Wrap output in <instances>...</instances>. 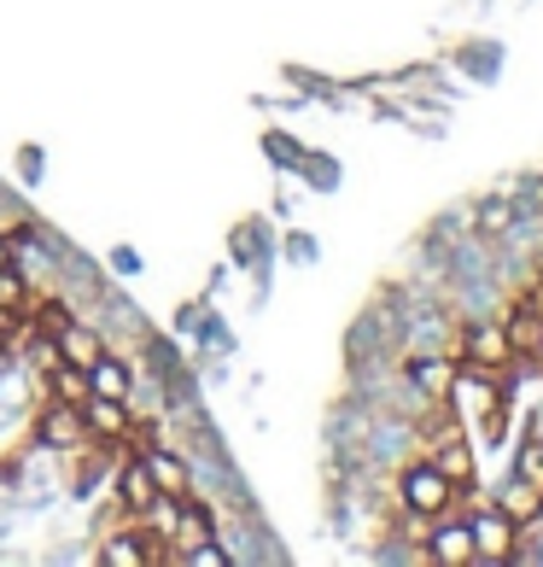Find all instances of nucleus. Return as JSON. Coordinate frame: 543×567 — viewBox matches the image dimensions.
<instances>
[{
    "mask_svg": "<svg viewBox=\"0 0 543 567\" xmlns=\"http://www.w3.org/2000/svg\"><path fill=\"white\" fill-rule=\"evenodd\" d=\"M450 497H456V486L445 480V468H438V462H415V468H404V509H409L415 520L445 515Z\"/></svg>",
    "mask_w": 543,
    "mask_h": 567,
    "instance_id": "f257e3e1",
    "label": "nucleus"
},
{
    "mask_svg": "<svg viewBox=\"0 0 543 567\" xmlns=\"http://www.w3.org/2000/svg\"><path fill=\"white\" fill-rule=\"evenodd\" d=\"M468 533H473V556H479V561H503V556L514 550V520H509L503 509H479V515L468 520Z\"/></svg>",
    "mask_w": 543,
    "mask_h": 567,
    "instance_id": "f03ea898",
    "label": "nucleus"
},
{
    "mask_svg": "<svg viewBox=\"0 0 543 567\" xmlns=\"http://www.w3.org/2000/svg\"><path fill=\"white\" fill-rule=\"evenodd\" d=\"M146 474H153V486L164 503H187V462L176 451H164V445H146Z\"/></svg>",
    "mask_w": 543,
    "mask_h": 567,
    "instance_id": "7ed1b4c3",
    "label": "nucleus"
},
{
    "mask_svg": "<svg viewBox=\"0 0 543 567\" xmlns=\"http://www.w3.org/2000/svg\"><path fill=\"white\" fill-rule=\"evenodd\" d=\"M509 357H514L509 328H497V322L468 328V363H473V369H497V363H509Z\"/></svg>",
    "mask_w": 543,
    "mask_h": 567,
    "instance_id": "20e7f679",
    "label": "nucleus"
},
{
    "mask_svg": "<svg viewBox=\"0 0 543 567\" xmlns=\"http://www.w3.org/2000/svg\"><path fill=\"white\" fill-rule=\"evenodd\" d=\"M76 410H82V427H94V433H106V439H117L123 427H129V404H123V398H100V392H88Z\"/></svg>",
    "mask_w": 543,
    "mask_h": 567,
    "instance_id": "39448f33",
    "label": "nucleus"
},
{
    "mask_svg": "<svg viewBox=\"0 0 543 567\" xmlns=\"http://www.w3.org/2000/svg\"><path fill=\"white\" fill-rule=\"evenodd\" d=\"M59 357H65V363L71 369H82V374H88L94 363H100V357H106V340H100V333H88V328H65V333H59Z\"/></svg>",
    "mask_w": 543,
    "mask_h": 567,
    "instance_id": "423d86ee",
    "label": "nucleus"
},
{
    "mask_svg": "<svg viewBox=\"0 0 543 567\" xmlns=\"http://www.w3.org/2000/svg\"><path fill=\"white\" fill-rule=\"evenodd\" d=\"M88 392H100V398H123V404H129V392H135L129 363H117V357L106 351V357H100V363L88 369Z\"/></svg>",
    "mask_w": 543,
    "mask_h": 567,
    "instance_id": "0eeeda50",
    "label": "nucleus"
},
{
    "mask_svg": "<svg viewBox=\"0 0 543 567\" xmlns=\"http://www.w3.org/2000/svg\"><path fill=\"white\" fill-rule=\"evenodd\" d=\"M497 509H503L514 527H520V520H537V515H543V492L532 486V480H509L503 497H497Z\"/></svg>",
    "mask_w": 543,
    "mask_h": 567,
    "instance_id": "6e6552de",
    "label": "nucleus"
},
{
    "mask_svg": "<svg viewBox=\"0 0 543 567\" xmlns=\"http://www.w3.org/2000/svg\"><path fill=\"white\" fill-rule=\"evenodd\" d=\"M117 492H123V503H129L135 515H153V509H158V486H153V474H146V462H135V468H123Z\"/></svg>",
    "mask_w": 543,
    "mask_h": 567,
    "instance_id": "1a4fd4ad",
    "label": "nucleus"
},
{
    "mask_svg": "<svg viewBox=\"0 0 543 567\" xmlns=\"http://www.w3.org/2000/svg\"><path fill=\"white\" fill-rule=\"evenodd\" d=\"M514 217H520V205H514V199H485L468 223H473L485 240H503V235H514Z\"/></svg>",
    "mask_w": 543,
    "mask_h": 567,
    "instance_id": "9d476101",
    "label": "nucleus"
},
{
    "mask_svg": "<svg viewBox=\"0 0 543 567\" xmlns=\"http://www.w3.org/2000/svg\"><path fill=\"white\" fill-rule=\"evenodd\" d=\"M427 550H432V561L462 567V561H473V533H468V527H438Z\"/></svg>",
    "mask_w": 543,
    "mask_h": 567,
    "instance_id": "9b49d317",
    "label": "nucleus"
},
{
    "mask_svg": "<svg viewBox=\"0 0 543 567\" xmlns=\"http://www.w3.org/2000/svg\"><path fill=\"white\" fill-rule=\"evenodd\" d=\"M509 346L514 351H543V317L532 310V317H514L509 322Z\"/></svg>",
    "mask_w": 543,
    "mask_h": 567,
    "instance_id": "f8f14e48",
    "label": "nucleus"
},
{
    "mask_svg": "<svg viewBox=\"0 0 543 567\" xmlns=\"http://www.w3.org/2000/svg\"><path fill=\"white\" fill-rule=\"evenodd\" d=\"M48 439H53V445H76V439H82V415H76V404H65V410H53V415H48Z\"/></svg>",
    "mask_w": 543,
    "mask_h": 567,
    "instance_id": "ddd939ff",
    "label": "nucleus"
},
{
    "mask_svg": "<svg viewBox=\"0 0 543 567\" xmlns=\"http://www.w3.org/2000/svg\"><path fill=\"white\" fill-rule=\"evenodd\" d=\"M106 561H112V567H140V561H146V544L129 538V533H117V538L106 544Z\"/></svg>",
    "mask_w": 543,
    "mask_h": 567,
    "instance_id": "4468645a",
    "label": "nucleus"
},
{
    "mask_svg": "<svg viewBox=\"0 0 543 567\" xmlns=\"http://www.w3.org/2000/svg\"><path fill=\"white\" fill-rule=\"evenodd\" d=\"M53 386L65 392V404H82V398H88V374L71 369V363H59V369H53Z\"/></svg>",
    "mask_w": 543,
    "mask_h": 567,
    "instance_id": "2eb2a0df",
    "label": "nucleus"
},
{
    "mask_svg": "<svg viewBox=\"0 0 543 567\" xmlns=\"http://www.w3.org/2000/svg\"><path fill=\"white\" fill-rule=\"evenodd\" d=\"M438 468H445L450 486H462V480H473V456H468V445H450L445 456H438Z\"/></svg>",
    "mask_w": 543,
    "mask_h": 567,
    "instance_id": "dca6fc26",
    "label": "nucleus"
},
{
    "mask_svg": "<svg viewBox=\"0 0 543 567\" xmlns=\"http://www.w3.org/2000/svg\"><path fill=\"white\" fill-rule=\"evenodd\" d=\"M176 538H181V550H194L199 538H211V527H205V515H199V509H181V527H176Z\"/></svg>",
    "mask_w": 543,
    "mask_h": 567,
    "instance_id": "f3484780",
    "label": "nucleus"
},
{
    "mask_svg": "<svg viewBox=\"0 0 543 567\" xmlns=\"http://www.w3.org/2000/svg\"><path fill=\"white\" fill-rule=\"evenodd\" d=\"M35 317H41V333H48V340H59V333L71 328V310H65V305H41Z\"/></svg>",
    "mask_w": 543,
    "mask_h": 567,
    "instance_id": "a211bd4d",
    "label": "nucleus"
},
{
    "mask_svg": "<svg viewBox=\"0 0 543 567\" xmlns=\"http://www.w3.org/2000/svg\"><path fill=\"white\" fill-rule=\"evenodd\" d=\"M0 299H7V305H24V299H30V287H24V276H18L12 264L0 269Z\"/></svg>",
    "mask_w": 543,
    "mask_h": 567,
    "instance_id": "6ab92c4d",
    "label": "nucleus"
},
{
    "mask_svg": "<svg viewBox=\"0 0 543 567\" xmlns=\"http://www.w3.org/2000/svg\"><path fill=\"white\" fill-rule=\"evenodd\" d=\"M187 561H199V567H222V561H228V550H222V544H211V538H199L194 550H187Z\"/></svg>",
    "mask_w": 543,
    "mask_h": 567,
    "instance_id": "aec40b11",
    "label": "nucleus"
},
{
    "mask_svg": "<svg viewBox=\"0 0 543 567\" xmlns=\"http://www.w3.org/2000/svg\"><path fill=\"white\" fill-rule=\"evenodd\" d=\"M520 468H526V480H537V474H543V451H537V445H526V456H520Z\"/></svg>",
    "mask_w": 543,
    "mask_h": 567,
    "instance_id": "412c9836",
    "label": "nucleus"
},
{
    "mask_svg": "<svg viewBox=\"0 0 543 567\" xmlns=\"http://www.w3.org/2000/svg\"><path fill=\"white\" fill-rule=\"evenodd\" d=\"M7 264H12V246H7V240H0V269H7Z\"/></svg>",
    "mask_w": 543,
    "mask_h": 567,
    "instance_id": "4be33fe9",
    "label": "nucleus"
},
{
    "mask_svg": "<svg viewBox=\"0 0 543 567\" xmlns=\"http://www.w3.org/2000/svg\"><path fill=\"white\" fill-rule=\"evenodd\" d=\"M0 328H7V317H0Z\"/></svg>",
    "mask_w": 543,
    "mask_h": 567,
    "instance_id": "5701e85b",
    "label": "nucleus"
}]
</instances>
